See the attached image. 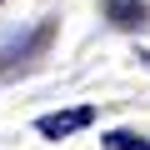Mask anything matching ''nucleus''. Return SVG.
Wrapping results in <instances>:
<instances>
[{"label":"nucleus","instance_id":"obj_2","mask_svg":"<svg viewBox=\"0 0 150 150\" xmlns=\"http://www.w3.org/2000/svg\"><path fill=\"white\" fill-rule=\"evenodd\" d=\"M90 125H95V105H70V110H50V115L35 120V130L45 140H70V135L90 130Z\"/></svg>","mask_w":150,"mask_h":150},{"label":"nucleus","instance_id":"obj_1","mask_svg":"<svg viewBox=\"0 0 150 150\" xmlns=\"http://www.w3.org/2000/svg\"><path fill=\"white\" fill-rule=\"evenodd\" d=\"M50 40H55V20H40V25H30L20 40H10L5 50H0V75H15V70L35 65V60L50 50Z\"/></svg>","mask_w":150,"mask_h":150},{"label":"nucleus","instance_id":"obj_4","mask_svg":"<svg viewBox=\"0 0 150 150\" xmlns=\"http://www.w3.org/2000/svg\"><path fill=\"white\" fill-rule=\"evenodd\" d=\"M100 140H105V150H150V140L135 130H105Z\"/></svg>","mask_w":150,"mask_h":150},{"label":"nucleus","instance_id":"obj_5","mask_svg":"<svg viewBox=\"0 0 150 150\" xmlns=\"http://www.w3.org/2000/svg\"><path fill=\"white\" fill-rule=\"evenodd\" d=\"M140 60H145V65H150V50H140Z\"/></svg>","mask_w":150,"mask_h":150},{"label":"nucleus","instance_id":"obj_3","mask_svg":"<svg viewBox=\"0 0 150 150\" xmlns=\"http://www.w3.org/2000/svg\"><path fill=\"white\" fill-rule=\"evenodd\" d=\"M105 15H110V25H120V30L150 25V5H145V0H105Z\"/></svg>","mask_w":150,"mask_h":150}]
</instances>
